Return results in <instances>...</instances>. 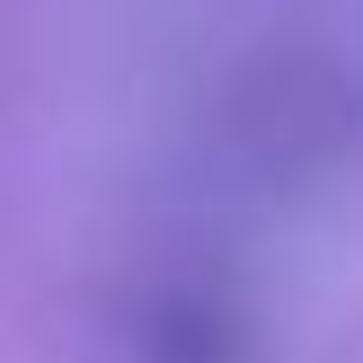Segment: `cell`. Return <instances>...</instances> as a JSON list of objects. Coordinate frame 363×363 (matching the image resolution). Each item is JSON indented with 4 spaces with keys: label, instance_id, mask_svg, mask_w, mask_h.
I'll return each mask as SVG.
<instances>
[]
</instances>
